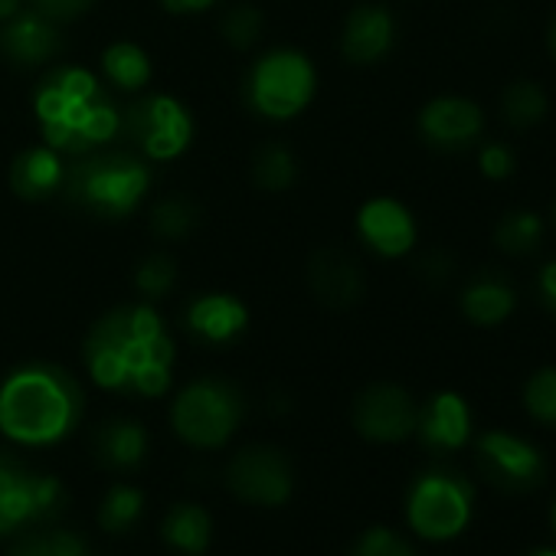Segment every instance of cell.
I'll return each mask as SVG.
<instances>
[{"instance_id":"6da1fadb","label":"cell","mask_w":556,"mask_h":556,"mask_svg":"<svg viewBox=\"0 0 556 556\" xmlns=\"http://www.w3.org/2000/svg\"><path fill=\"white\" fill-rule=\"evenodd\" d=\"M83 361L102 390L151 400L170 387L174 341L151 305H122L96 321Z\"/></svg>"},{"instance_id":"7a4b0ae2","label":"cell","mask_w":556,"mask_h":556,"mask_svg":"<svg viewBox=\"0 0 556 556\" xmlns=\"http://www.w3.org/2000/svg\"><path fill=\"white\" fill-rule=\"evenodd\" d=\"M86 409L79 380L56 364H24L0 383V432L43 448L76 432Z\"/></svg>"},{"instance_id":"3957f363","label":"cell","mask_w":556,"mask_h":556,"mask_svg":"<svg viewBox=\"0 0 556 556\" xmlns=\"http://www.w3.org/2000/svg\"><path fill=\"white\" fill-rule=\"evenodd\" d=\"M43 138L60 154H86L109 144L122 128V109L109 89L79 66L53 70L34 96Z\"/></svg>"},{"instance_id":"277c9868","label":"cell","mask_w":556,"mask_h":556,"mask_svg":"<svg viewBox=\"0 0 556 556\" xmlns=\"http://www.w3.org/2000/svg\"><path fill=\"white\" fill-rule=\"evenodd\" d=\"M151 190V170L138 151H86L66 164L63 193L99 219H125Z\"/></svg>"},{"instance_id":"5b68a950","label":"cell","mask_w":556,"mask_h":556,"mask_svg":"<svg viewBox=\"0 0 556 556\" xmlns=\"http://www.w3.org/2000/svg\"><path fill=\"white\" fill-rule=\"evenodd\" d=\"M242 413V393L229 380L200 377L177 393L170 406V426L193 448H219L239 429Z\"/></svg>"},{"instance_id":"8992f818","label":"cell","mask_w":556,"mask_h":556,"mask_svg":"<svg viewBox=\"0 0 556 556\" xmlns=\"http://www.w3.org/2000/svg\"><path fill=\"white\" fill-rule=\"evenodd\" d=\"M315 92H318V73L312 60L299 50L265 53L245 79L249 109L271 122H289L302 115L312 105Z\"/></svg>"},{"instance_id":"52a82bcc","label":"cell","mask_w":556,"mask_h":556,"mask_svg":"<svg viewBox=\"0 0 556 556\" xmlns=\"http://www.w3.org/2000/svg\"><path fill=\"white\" fill-rule=\"evenodd\" d=\"M475 507V488L465 475L452 468L422 471L406 494V520L422 540H452L458 536Z\"/></svg>"},{"instance_id":"ba28073f","label":"cell","mask_w":556,"mask_h":556,"mask_svg":"<svg viewBox=\"0 0 556 556\" xmlns=\"http://www.w3.org/2000/svg\"><path fill=\"white\" fill-rule=\"evenodd\" d=\"M66 507L60 478L30 468L14 452L0 448V533H24L50 523Z\"/></svg>"},{"instance_id":"9c48e42d","label":"cell","mask_w":556,"mask_h":556,"mask_svg":"<svg viewBox=\"0 0 556 556\" xmlns=\"http://www.w3.org/2000/svg\"><path fill=\"white\" fill-rule=\"evenodd\" d=\"M118 135H125L148 161H174L193 141V118L174 96H144L122 109Z\"/></svg>"},{"instance_id":"30bf717a","label":"cell","mask_w":556,"mask_h":556,"mask_svg":"<svg viewBox=\"0 0 556 556\" xmlns=\"http://www.w3.org/2000/svg\"><path fill=\"white\" fill-rule=\"evenodd\" d=\"M226 484L229 491L258 507H278L292 497L295 488V468L292 458L275 445H245L239 448L226 465Z\"/></svg>"},{"instance_id":"8fae6325","label":"cell","mask_w":556,"mask_h":556,"mask_svg":"<svg viewBox=\"0 0 556 556\" xmlns=\"http://www.w3.org/2000/svg\"><path fill=\"white\" fill-rule=\"evenodd\" d=\"M475 458H478L481 475L504 494H527L546 475L543 452L530 439L514 435L507 429L484 432L475 442Z\"/></svg>"},{"instance_id":"7c38bea8","label":"cell","mask_w":556,"mask_h":556,"mask_svg":"<svg viewBox=\"0 0 556 556\" xmlns=\"http://www.w3.org/2000/svg\"><path fill=\"white\" fill-rule=\"evenodd\" d=\"M484 112L475 99L465 96H435L419 112V135L432 151L458 154L481 141Z\"/></svg>"},{"instance_id":"4fadbf2b","label":"cell","mask_w":556,"mask_h":556,"mask_svg":"<svg viewBox=\"0 0 556 556\" xmlns=\"http://www.w3.org/2000/svg\"><path fill=\"white\" fill-rule=\"evenodd\" d=\"M419 406L396 383H374L354 400V426L370 442H403L416 432Z\"/></svg>"},{"instance_id":"5bb4252c","label":"cell","mask_w":556,"mask_h":556,"mask_svg":"<svg viewBox=\"0 0 556 556\" xmlns=\"http://www.w3.org/2000/svg\"><path fill=\"white\" fill-rule=\"evenodd\" d=\"M357 232L367 249H374L380 258H403L413 252L419 239L416 216L409 213L406 203L393 197H374L361 206L357 213Z\"/></svg>"},{"instance_id":"9a60e30c","label":"cell","mask_w":556,"mask_h":556,"mask_svg":"<svg viewBox=\"0 0 556 556\" xmlns=\"http://www.w3.org/2000/svg\"><path fill=\"white\" fill-rule=\"evenodd\" d=\"M63 53V30L37 11H21L0 24V56L11 66L37 70Z\"/></svg>"},{"instance_id":"2e32d148","label":"cell","mask_w":556,"mask_h":556,"mask_svg":"<svg viewBox=\"0 0 556 556\" xmlns=\"http://www.w3.org/2000/svg\"><path fill=\"white\" fill-rule=\"evenodd\" d=\"M308 286L328 308H351L367 292V275L361 262L344 249H318L308 262Z\"/></svg>"},{"instance_id":"e0dca14e","label":"cell","mask_w":556,"mask_h":556,"mask_svg":"<svg viewBox=\"0 0 556 556\" xmlns=\"http://www.w3.org/2000/svg\"><path fill=\"white\" fill-rule=\"evenodd\" d=\"M416 435L432 455H452L471 439V409L465 396L442 390L419 406L416 416Z\"/></svg>"},{"instance_id":"ac0fdd59","label":"cell","mask_w":556,"mask_h":556,"mask_svg":"<svg viewBox=\"0 0 556 556\" xmlns=\"http://www.w3.org/2000/svg\"><path fill=\"white\" fill-rule=\"evenodd\" d=\"M396 43V21L383 4H361L348 14L341 50L354 66H374L390 56Z\"/></svg>"},{"instance_id":"d6986e66","label":"cell","mask_w":556,"mask_h":556,"mask_svg":"<svg viewBox=\"0 0 556 556\" xmlns=\"http://www.w3.org/2000/svg\"><path fill=\"white\" fill-rule=\"evenodd\" d=\"M458 308L475 328H497L517 308V286L501 268H481L462 286Z\"/></svg>"},{"instance_id":"ffe728a7","label":"cell","mask_w":556,"mask_h":556,"mask_svg":"<svg viewBox=\"0 0 556 556\" xmlns=\"http://www.w3.org/2000/svg\"><path fill=\"white\" fill-rule=\"evenodd\" d=\"M184 325L203 344H229V341H236L245 331L249 312H245V305L236 295L206 292V295H197L187 305Z\"/></svg>"},{"instance_id":"44dd1931","label":"cell","mask_w":556,"mask_h":556,"mask_svg":"<svg viewBox=\"0 0 556 556\" xmlns=\"http://www.w3.org/2000/svg\"><path fill=\"white\" fill-rule=\"evenodd\" d=\"M148 452H151V439H148V429L138 419H125V416L105 419L92 435L96 462L105 471H115V475L138 471L144 465Z\"/></svg>"},{"instance_id":"7402d4cb","label":"cell","mask_w":556,"mask_h":556,"mask_svg":"<svg viewBox=\"0 0 556 556\" xmlns=\"http://www.w3.org/2000/svg\"><path fill=\"white\" fill-rule=\"evenodd\" d=\"M63 177H66V164L60 157V151H53L50 144L40 148H27L14 157L11 164V187L17 197L24 200H50L53 193L63 190Z\"/></svg>"},{"instance_id":"603a6c76","label":"cell","mask_w":556,"mask_h":556,"mask_svg":"<svg viewBox=\"0 0 556 556\" xmlns=\"http://www.w3.org/2000/svg\"><path fill=\"white\" fill-rule=\"evenodd\" d=\"M161 536L164 543L180 553V556H200L206 553L210 546V536H213V520L206 514V507L200 504H190V501H180L174 504L164 520H161Z\"/></svg>"},{"instance_id":"cb8c5ba5","label":"cell","mask_w":556,"mask_h":556,"mask_svg":"<svg viewBox=\"0 0 556 556\" xmlns=\"http://www.w3.org/2000/svg\"><path fill=\"white\" fill-rule=\"evenodd\" d=\"M501 118H504V125L507 128H514V131H530V128H536L543 118H546V112H549V96H546V89L540 86V83H533V79H514V83H507L504 86V92H501Z\"/></svg>"},{"instance_id":"d4e9b609","label":"cell","mask_w":556,"mask_h":556,"mask_svg":"<svg viewBox=\"0 0 556 556\" xmlns=\"http://www.w3.org/2000/svg\"><path fill=\"white\" fill-rule=\"evenodd\" d=\"M543 236H546L543 216L536 210H527V206L507 210L494 226V245L510 258L533 255L543 245Z\"/></svg>"},{"instance_id":"484cf974","label":"cell","mask_w":556,"mask_h":556,"mask_svg":"<svg viewBox=\"0 0 556 556\" xmlns=\"http://www.w3.org/2000/svg\"><path fill=\"white\" fill-rule=\"evenodd\" d=\"M102 73L112 86L118 89H128V92H138L151 83V60L148 53L138 47V43H112L105 53H102Z\"/></svg>"},{"instance_id":"4316f807","label":"cell","mask_w":556,"mask_h":556,"mask_svg":"<svg viewBox=\"0 0 556 556\" xmlns=\"http://www.w3.org/2000/svg\"><path fill=\"white\" fill-rule=\"evenodd\" d=\"M8 556H89V543L76 530L43 523V527L24 530Z\"/></svg>"},{"instance_id":"83f0119b","label":"cell","mask_w":556,"mask_h":556,"mask_svg":"<svg viewBox=\"0 0 556 556\" xmlns=\"http://www.w3.org/2000/svg\"><path fill=\"white\" fill-rule=\"evenodd\" d=\"M295 177H299V161L286 144L271 141V144H262L255 151V161H252L255 187H262L268 193H282L295 184Z\"/></svg>"},{"instance_id":"f1b7e54d","label":"cell","mask_w":556,"mask_h":556,"mask_svg":"<svg viewBox=\"0 0 556 556\" xmlns=\"http://www.w3.org/2000/svg\"><path fill=\"white\" fill-rule=\"evenodd\" d=\"M203 219V210L193 197H184V193H170L164 200L154 203L151 210V229L164 239H187L193 236V229L200 226Z\"/></svg>"},{"instance_id":"f546056e","label":"cell","mask_w":556,"mask_h":556,"mask_svg":"<svg viewBox=\"0 0 556 556\" xmlns=\"http://www.w3.org/2000/svg\"><path fill=\"white\" fill-rule=\"evenodd\" d=\"M144 514V494L135 484H112L99 501V527L105 533H128Z\"/></svg>"},{"instance_id":"4dcf8cb0","label":"cell","mask_w":556,"mask_h":556,"mask_svg":"<svg viewBox=\"0 0 556 556\" xmlns=\"http://www.w3.org/2000/svg\"><path fill=\"white\" fill-rule=\"evenodd\" d=\"M523 409L533 422L556 429V364L540 367L523 383Z\"/></svg>"},{"instance_id":"1f68e13d","label":"cell","mask_w":556,"mask_h":556,"mask_svg":"<svg viewBox=\"0 0 556 556\" xmlns=\"http://www.w3.org/2000/svg\"><path fill=\"white\" fill-rule=\"evenodd\" d=\"M262 24H265V17H262L258 8H252V4H236V8L226 11L219 30H223V40H226L232 50H252V47L258 43V37H262Z\"/></svg>"},{"instance_id":"d6a6232c","label":"cell","mask_w":556,"mask_h":556,"mask_svg":"<svg viewBox=\"0 0 556 556\" xmlns=\"http://www.w3.org/2000/svg\"><path fill=\"white\" fill-rule=\"evenodd\" d=\"M135 286L144 299H164L177 286V265L170 255L154 252L135 268Z\"/></svg>"},{"instance_id":"836d02e7","label":"cell","mask_w":556,"mask_h":556,"mask_svg":"<svg viewBox=\"0 0 556 556\" xmlns=\"http://www.w3.org/2000/svg\"><path fill=\"white\" fill-rule=\"evenodd\" d=\"M351 556H416V549L396 530H390V527H370L367 533H361V540L354 543Z\"/></svg>"},{"instance_id":"e575fe53","label":"cell","mask_w":556,"mask_h":556,"mask_svg":"<svg viewBox=\"0 0 556 556\" xmlns=\"http://www.w3.org/2000/svg\"><path fill=\"white\" fill-rule=\"evenodd\" d=\"M478 170L488 180H507L517 170V154L507 141H484L478 148Z\"/></svg>"},{"instance_id":"d590c367","label":"cell","mask_w":556,"mask_h":556,"mask_svg":"<svg viewBox=\"0 0 556 556\" xmlns=\"http://www.w3.org/2000/svg\"><path fill=\"white\" fill-rule=\"evenodd\" d=\"M96 0H34V11L50 17L53 24H73L76 17H83Z\"/></svg>"},{"instance_id":"8d00e7d4","label":"cell","mask_w":556,"mask_h":556,"mask_svg":"<svg viewBox=\"0 0 556 556\" xmlns=\"http://www.w3.org/2000/svg\"><path fill=\"white\" fill-rule=\"evenodd\" d=\"M536 302L549 318H556V258H549L536 271Z\"/></svg>"},{"instance_id":"74e56055","label":"cell","mask_w":556,"mask_h":556,"mask_svg":"<svg viewBox=\"0 0 556 556\" xmlns=\"http://www.w3.org/2000/svg\"><path fill=\"white\" fill-rule=\"evenodd\" d=\"M419 271L429 278V282L442 286L445 278H452V271H455V262H452V255H448V252L435 249V252L422 255V262H419Z\"/></svg>"},{"instance_id":"f35d334b","label":"cell","mask_w":556,"mask_h":556,"mask_svg":"<svg viewBox=\"0 0 556 556\" xmlns=\"http://www.w3.org/2000/svg\"><path fill=\"white\" fill-rule=\"evenodd\" d=\"M164 11L170 14H203L210 11L213 4H219V0H161Z\"/></svg>"},{"instance_id":"ab89813d","label":"cell","mask_w":556,"mask_h":556,"mask_svg":"<svg viewBox=\"0 0 556 556\" xmlns=\"http://www.w3.org/2000/svg\"><path fill=\"white\" fill-rule=\"evenodd\" d=\"M21 11H24V0H0V24L17 17Z\"/></svg>"},{"instance_id":"60d3db41","label":"cell","mask_w":556,"mask_h":556,"mask_svg":"<svg viewBox=\"0 0 556 556\" xmlns=\"http://www.w3.org/2000/svg\"><path fill=\"white\" fill-rule=\"evenodd\" d=\"M546 50H549V56H553V63H556V14H553V21H549V27H546Z\"/></svg>"},{"instance_id":"b9f144b4","label":"cell","mask_w":556,"mask_h":556,"mask_svg":"<svg viewBox=\"0 0 556 556\" xmlns=\"http://www.w3.org/2000/svg\"><path fill=\"white\" fill-rule=\"evenodd\" d=\"M530 556H556V549H533Z\"/></svg>"},{"instance_id":"7bdbcfd3","label":"cell","mask_w":556,"mask_h":556,"mask_svg":"<svg viewBox=\"0 0 556 556\" xmlns=\"http://www.w3.org/2000/svg\"><path fill=\"white\" fill-rule=\"evenodd\" d=\"M549 223H553V229H556V200H553V206H549Z\"/></svg>"},{"instance_id":"ee69618b","label":"cell","mask_w":556,"mask_h":556,"mask_svg":"<svg viewBox=\"0 0 556 556\" xmlns=\"http://www.w3.org/2000/svg\"><path fill=\"white\" fill-rule=\"evenodd\" d=\"M553 530H556V504H553Z\"/></svg>"}]
</instances>
